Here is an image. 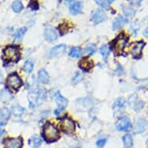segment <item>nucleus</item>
Wrapping results in <instances>:
<instances>
[{"instance_id": "f257e3e1", "label": "nucleus", "mask_w": 148, "mask_h": 148, "mask_svg": "<svg viewBox=\"0 0 148 148\" xmlns=\"http://www.w3.org/2000/svg\"><path fill=\"white\" fill-rule=\"evenodd\" d=\"M46 98L45 90L41 89L38 92H31L28 94V101L29 103V107L34 109L37 106H39Z\"/></svg>"}, {"instance_id": "f03ea898", "label": "nucleus", "mask_w": 148, "mask_h": 148, "mask_svg": "<svg viewBox=\"0 0 148 148\" xmlns=\"http://www.w3.org/2000/svg\"><path fill=\"white\" fill-rule=\"evenodd\" d=\"M44 136L47 142L56 141L59 138V133L56 126L47 123L44 127Z\"/></svg>"}, {"instance_id": "7ed1b4c3", "label": "nucleus", "mask_w": 148, "mask_h": 148, "mask_svg": "<svg viewBox=\"0 0 148 148\" xmlns=\"http://www.w3.org/2000/svg\"><path fill=\"white\" fill-rule=\"evenodd\" d=\"M3 58L5 61L16 62L20 58V52L19 50L15 47H7L3 52Z\"/></svg>"}, {"instance_id": "20e7f679", "label": "nucleus", "mask_w": 148, "mask_h": 148, "mask_svg": "<svg viewBox=\"0 0 148 148\" xmlns=\"http://www.w3.org/2000/svg\"><path fill=\"white\" fill-rule=\"evenodd\" d=\"M6 84L11 89L17 90L22 85V80L16 73H13L8 76Z\"/></svg>"}, {"instance_id": "39448f33", "label": "nucleus", "mask_w": 148, "mask_h": 148, "mask_svg": "<svg viewBox=\"0 0 148 148\" xmlns=\"http://www.w3.org/2000/svg\"><path fill=\"white\" fill-rule=\"evenodd\" d=\"M55 99H56V102L58 103V109H55L54 113L57 116H58L61 112H63L64 109L67 107V106L68 104V101L59 92H58L55 94Z\"/></svg>"}, {"instance_id": "423d86ee", "label": "nucleus", "mask_w": 148, "mask_h": 148, "mask_svg": "<svg viewBox=\"0 0 148 148\" xmlns=\"http://www.w3.org/2000/svg\"><path fill=\"white\" fill-rule=\"evenodd\" d=\"M61 127L67 134H72L75 130V123L69 117H64L61 122Z\"/></svg>"}, {"instance_id": "0eeeda50", "label": "nucleus", "mask_w": 148, "mask_h": 148, "mask_svg": "<svg viewBox=\"0 0 148 148\" xmlns=\"http://www.w3.org/2000/svg\"><path fill=\"white\" fill-rule=\"evenodd\" d=\"M128 39L125 35L121 34L116 38V40L114 41L113 44V49L116 53H121L126 47V44H127Z\"/></svg>"}, {"instance_id": "6e6552de", "label": "nucleus", "mask_w": 148, "mask_h": 148, "mask_svg": "<svg viewBox=\"0 0 148 148\" xmlns=\"http://www.w3.org/2000/svg\"><path fill=\"white\" fill-rule=\"evenodd\" d=\"M116 127L119 131H128L131 128V122L127 116H122L117 120Z\"/></svg>"}, {"instance_id": "1a4fd4ad", "label": "nucleus", "mask_w": 148, "mask_h": 148, "mask_svg": "<svg viewBox=\"0 0 148 148\" xmlns=\"http://www.w3.org/2000/svg\"><path fill=\"white\" fill-rule=\"evenodd\" d=\"M148 132V121L146 119H140L137 120L134 126V133L135 134H144Z\"/></svg>"}, {"instance_id": "9d476101", "label": "nucleus", "mask_w": 148, "mask_h": 148, "mask_svg": "<svg viewBox=\"0 0 148 148\" xmlns=\"http://www.w3.org/2000/svg\"><path fill=\"white\" fill-rule=\"evenodd\" d=\"M129 102H130V106H131L132 108L136 112H140L141 109L144 107V102L143 101H141V100L138 99L136 95H133L131 97H130Z\"/></svg>"}, {"instance_id": "9b49d317", "label": "nucleus", "mask_w": 148, "mask_h": 148, "mask_svg": "<svg viewBox=\"0 0 148 148\" xmlns=\"http://www.w3.org/2000/svg\"><path fill=\"white\" fill-rule=\"evenodd\" d=\"M44 36L47 41L54 42L58 39V33L52 27H47L44 29Z\"/></svg>"}, {"instance_id": "f8f14e48", "label": "nucleus", "mask_w": 148, "mask_h": 148, "mask_svg": "<svg viewBox=\"0 0 148 148\" xmlns=\"http://www.w3.org/2000/svg\"><path fill=\"white\" fill-rule=\"evenodd\" d=\"M91 20L95 24H99L100 23L104 22L105 20H106V15L103 10H97L93 12Z\"/></svg>"}, {"instance_id": "ddd939ff", "label": "nucleus", "mask_w": 148, "mask_h": 148, "mask_svg": "<svg viewBox=\"0 0 148 148\" xmlns=\"http://www.w3.org/2000/svg\"><path fill=\"white\" fill-rule=\"evenodd\" d=\"M66 51V46L64 44H60L58 46L54 47L51 49V51L49 53V57L51 58H55V57H60L63 55Z\"/></svg>"}, {"instance_id": "4468645a", "label": "nucleus", "mask_w": 148, "mask_h": 148, "mask_svg": "<svg viewBox=\"0 0 148 148\" xmlns=\"http://www.w3.org/2000/svg\"><path fill=\"white\" fill-rule=\"evenodd\" d=\"M145 44L143 41L136 42L135 44L132 45L131 47V53L134 57H139L141 55L142 51H143V47Z\"/></svg>"}, {"instance_id": "2eb2a0df", "label": "nucleus", "mask_w": 148, "mask_h": 148, "mask_svg": "<svg viewBox=\"0 0 148 148\" xmlns=\"http://www.w3.org/2000/svg\"><path fill=\"white\" fill-rule=\"evenodd\" d=\"M22 140L20 138H11L5 141V148H21L22 147Z\"/></svg>"}, {"instance_id": "dca6fc26", "label": "nucleus", "mask_w": 148, "mask_h": 148, "mask_svg": "<svg viewBox=\"0 0 148 148\" xmlns=\"http://www.w3.org/2000/svg\"><path fill=\"white\" fill-rule=\"evenodd\" d=\"M127 23H128V20L126 18H125L123 16H119L112 23V29L114 30L120 29L122 27H123L124 25L126 24Z\"/></svg>"}, {"instance_id": "f3484780", "label": "nucleus", "mask_w": 148, "mask_h": 148, "mask_svg": "<svg viewBox=\"0 0 148 148\" xmlns=\"http://www.w3.org/2000/svg\"><path fill=\"white\" fill-rule=\"evenodd\" d=\"M82 9V3L79 1L75 2L69 6V11L71 14L72 15H78V13H80Z\"/></svg>"}, {"instance_id": "a211bd4d", "label": "nucleus", "mask_w": 148, "mask_h": 148, "mask_svg": "<svg viewBox=\"0 0 148 148\" xmlns=\"http://www.w3.org/2000/svg\"><path fill=\"white\" fill-rule=\"evenodd\" d=\"M12 112L15 116L23 117L27 113V111L23 107L16 105V106H13L12 107Z\"/></svg>"}, {"instance_id": "6ab92c4d", "label": "nucleus", "mask_w": 148, "mask_h": 148, "mask_svg": "<svg viewBox=\"0 0 148 148\" xmlns=\"http://www.w3.org/2000/svg\"><path fill=\"white\" fill-rule=\"evenodd\" d=\"M12 99V93L6 88H3L0 92V100L3 102H9Z\"/></svg>"}, {"instance_id": "aec40b11", "label": "nucleus", "mask_w": 148, "mask_h": 148, "mask_svg": "<svg viewBox=\"0 0 148 148\" xmlns=\"http://www.w3.org/2000/svg\"><path fill=\"white\" fill-rule=\"evenodd\" d=\"M93 65H94L93 61H92L91 59L87 58H83L82 60L79 62V66H80V68H82L83 70L85 71L90 70L91 68H93Z\"/></svg>"}, {"instance_id": "412c9836", "label": "nucleus", "mask_w": 148, "mask_h": 148, "mask_svg": "<svg viewBox=\"0 0 148 148\" xmlns=\"http://www.w3.org/2000/svg\"><path fill=\"white\" fill-rule=\"evenodd\" d=\"M77 105H78V106H80L81 109H82L83 108L85 109H88L92 106V101L89 98L81 99L77 101Z\"/></svg>"}, {"instance_id": "4be33fe9", "label": "nucleus", "mask_w": 148, "mask_h": 148, "mask_svg": "<svg viewBox=\"0 0 148 148\" xmlns=\"http://www.w3.org/2000/svg\"><path fill=\"white\" fill-rule=\"evenodd\" d=\"M38 79L40 82L46 84L50 80V77H49L48 73L44 69H41L38 71Z\"/></svg>"}, {"instance_id": "5701e85b", "label": "nucleus", "mask_w": 148, "mask_h": 148, "mask_svg": "<svg viewBox=\"0 0 148 148\" xmlns=\"http://www.w3.org/2000/svg\"><path fill=\"white\" fill-rule=\"evenodd\" d=\"M125 108H126V101L122 98L118 99L113 104V109L116 111H120Z\"/></svg>"}, {"instance_id": "b1692460", "label": "nucleus", "mask_w": 148, "mask_h": 148, "mask_svg": "<svg viewBox=\"0 0 148 148\" xmlns=\"http://www.w3.org/2000/svg\"><path fill=\"white\" fill-rule=\"evenodd\" d=\"M123 141L124 147L126 148H130L133 146L134 140L133 137L130 134H126L123 137Z\"/></svg>"}, {"instance_id": "393cba45", "label": "nucleus", "mask_w": 148, "mask_h": 148, "mask_svg": "<svg viewBox=\"0 0 148 148\" xmlns=\"http://www.w3.org/2000/svg\"><path fill=\"white\" fill-rule=\"evenodd\" d=\"M82 55V49L79 47H73L69 52V56L71 58H78Z\"/></svg>"}, {"instance_id": "a878e982", "label": "nucleus", "mask_w": 148, "mask_h": 148, "mask_svg": "<svg viewBox=\"0 0 148 148\" xmlns=\"http://www.w3.org/2000/svg\"><path fill=\"white\" fill-rule=\"evenodd\" d=\"M99 52L101 53V55L102 56V58H103V59H104L105 61H106L109 53H110V48H109L108 45H103V46L100 47Z\"/></svg>"}, {"instance_id": "bb28decb", "label": "nucleus", "mask_w": 148, "mask_h": 148, "mask_svg": "<svg viewBox=\"0 0 148 148\" xmlns=\"http://www.w3.org/2000/svg\"><path fill=\"white\" fill-rule=\"evenodd\" d=\"M26 33H27V27H22V28H20V29H18L16 32V34H15V40H17V41L21 40Z\"/></svg>"}, {"instance_id": "cd10ccee", "label": "nucleus", "mask_w": 148, "mask_h": 148, "mask_svg": "<svg viewBox=\"0 0 148 148\" xmlns=\"http://www.w3.org/2000/svg\"><path fill=\"white\" fill-rule=\"evenodd\" d=\"M12 9L15 12H21L23 9V5L21 1L20 0H16L12 4Z\"/></svg>"}, {"instance_id": "c85d7f7f", "label": "nucleus", "mask_w": 148, "mask_h": 148, "mask_svg": "<svg viewBox=\"0 0 148 148\" xmlns=\"http://www.w3.org/2000/svg\"><path fill=\"white\" fill-rule=\"evenodd\" d=\"M34 64L33 62V61L31 60H27V61H25L24 64H23V70L26 71L27 73L29 74L31 73L34 70Z\"/></svg>"}, {"instance_id": "c756f323", "label": "nucleus", "mask_w": 148, "mask_h": 148, "mask_svg": "<svg viewBox=\"0 0 148 148\" xmlns=\"http://www.w3.org/2000/svg\"><path fill=\"white\" fill-rule=\"evenodd\" d=\"M123 12L126 16L128 17H133L136 14V11L134 8L130 7V6H124L123 8Z\"/></svg>"}, {"instance_id": "7c9ffc66", "label": "nucleus", "mask_w": 148, "mask_h": 148, "mask_svg": "<svg viewBox=\"0 0 148 148\" xmlns=\"http://www.w3.org/2000/svg\"><path fill=\"white\" fill-rule=\"evenodd\" d=\"M31 143L32 145H33V147H34V148H38L41 145L42 140L40 136H36V135H34V136H32Z\"/></svg>"}, {"instance_id": "2f4dec72", "label": "nucleus", "mask_w": 148, "mask_h": 148, "mask_svg": "<svg viewBox=\"0 0 148 148\" xmlns=\"http://www.w3.org/2000/svg\"><path fill=\"white\" fill-rule=\"evenodd\" d=\"M85 52L88 53V54H89V55H92L93 53H95V51L97 50V47L95 46V44H88L87 46L85 47Z\"/></svg>"}, {"instance_id": "473e14b6", "label": "nucleus", "mask_w": 148, "mask_h": 148, "mask_svg": "<svg viewBox=\"0 0 148 148\" xmlns=\"http://www.w3.org/2000/svg\"><path fill=\"white\" fill-rule=\"evenodd\" d=\"M83 78H84L83 74L80 72H77L75 74V75L74 76V78H73L72 83L75 84V85H77V84H78V83L81 82L83 80Z\"/></svg>"}, {"instance_id": "72a5a7b5", "label": "nucleus", "mask_w": 148, "mask_h": 148, "mask_svg": "<svg viewBox=\"0 0 148 148\" xmlns=\"http://www.w3.org/2000/svg\"><path fill=\"white\" fill-rule=\"evenodd\" d=\"M130 29L131 30V33L134 34V36H136L138 34L139 30H140V25L138 24V23L136 22H134L130 25Z\"/></svg>"}, {"instance_id": "f704fd0d", "label": "nucleus", "mask_w": 148, "mask_h": 148, "mask_svg": "<svg viewBox=\"0 0 148 148\" xmlns=\"http://www.w3.org/2000/svg\"><path fill=\"white\" fill-rule=\"evenodd\" d=\"M10 112L8 108L5 107V108H3L0 111V116L2 117L3 119H8L10 118Z\"/></svg>"}, {"instance_id": "c9c22d12", "label": "nucleus", "mask_w": 148, "mask_h": 148, "mask_svg": "<svg viewBox=\"0 0 148 148\" xmlns=\"http://www.w3.org/2000/svg\"><path fill=\"white\" fill-rule=\"evenodd\" d=\"M96 4H98L100 6L105 8H109V5L107 4V0H95Z\"/></svg>"}, {"instance_id": "e433bc0d", "label": "nucleus", "mask_w": 148, "mask_h": 148, "mask_svg": "<svg viewBox=\"0 0 148 148\" xmlns=\"http://www.w3.org/2000/svg\"><path fill=\"white\" fill-rule=\"evenodd\" d=\"M106 139L102 138V139H99V140L97 141V147L99 148H103L104 147V146L106 145Z\"/></svg>"}, {"instance_id": "4c0bfd02", "label": "nucleus", "mask_w": 148, "mask_h": 148, "mask_svg": "<svg viewBox=\"0 0 148 148\" xmlns=\"http://www.w3.org/2000/svg\"><path fill=\"white\" fill-rule=\"evenodd\" d=\"M59 29H60V31H61V34H64L65 33L68 31V27L67 24H61L60 27H59Z\"/></svg>"}, {"instance_id": "58836bf2", "label": "nucleus", "mask_w": 148, "mask_h": 148, "mask_svg": "<svg viewBox=\"0 0 148 148\" xmlns=\"http://www.w3.org/2000/svg\"><path fill=\"white\" fill-rule=\"evenodd\" d=\"M143 0H129V2L131 3L132 5H135V6H140L141 3H142Z\"/></svg>"}, {"instance_id": "ea45409f", "label": "nucleus", "mask_w": 148, "mask_h": 148, "mask_svg": "<svg viewBox=\"0 0 148 148\" xmlns=\"http://www.w3.org/2000/svg\"><path fill=\"white\" fill-rule=\"evenodd\" d=\"M124 72H125L124 69L123 68V67L121 65H119L117 67V69L116 71V74L117 75H123Z\"/></svg>"}, {"instance_id": "a19ab883", "label": "nucleus", "mask_w": 148, "mask_h": 148, "mask_svg": "<svg viewBox=\"0 0 148 148\" xmlns=\"http://www.w3.org/2000/svg\"><path fill=\"white\" fill-rule=\"evenodd\" d=\"M29 7L34 10H37V9H38V3H36V1H34V0H33V1H31L30 3H29Z\"/></svg>"}, {"instance_id": "79ce46f5", "label": "nucleus", "mask_w": 148, "mask_h": 148, "mask_svg": "<svg viewBox=\"0 0 148 148\" xmlns=\"http://www.w3.org/2000/svg\"><path fill=\"white\" fill-rule=\"evenodd\" d=\"M4 126H5V123L0 120V135H3L4 133Z\"/></svg>"}, {"instance_id": "37998d69", "label": "nucleus", "mask_w": 148, "mask_h": 148, "mask_svg": "<svg viewBox=\"0 0 148 148\" xmlns=\"http://www.w3.org/2000/svg\"><path fill=\"white\" fill-rule=\"evenodd\" d=\"M143 35H144L146 37H147L148 38V26L147 27V28L144 29V31H143Z\"/></svg>"}, {"instance_id": "c03bdc74", "label": "nucleus", "mask_w": 148, "mask_h": 148, "mask_svg": "<svg viewBox=\"0 0 148 148\" xmlns=\"http://www.w3.org/2000/svg\"><path fill=\"white\" fill-rule=\"evenodd\" d=\"M114 1L115 0H107V4H108V5H109V4H111V3H113Z\"/></svg>"}, {"instance_id": "a18cd8bd", "label": "nucleus", "mask_w": 148, "mask_h": 148, "mask_svg": "<svg viewBox=\"0 0 148 148\" xmlns=\"http://www.w3.org/2000/svg\"><path fill=\"white\" fill-rule=\"evenodd\" d=\"M66 2H68V3H69V2H71V1H72V0H65Z\"/></svg>"}, {"instance_id": "49530a36", "label": "nucleus", "mask_w": 148, "mask_h": 148, "mask_svg": "<svg viewBox=\"0 0 148 148\" xmlns=\"http://www.w3.org/2000/svg\"><path fill=\"white\" fill-rule=\"evenodd\" d=\"M147 148H148V147H147Z\"/></svg>"}]
</instances>
